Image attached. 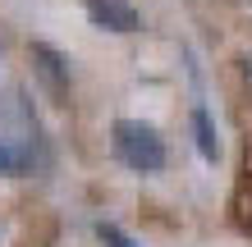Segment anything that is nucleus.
Listing matches in <instances>:
<instances>
[{
  "label": "nucleus",
  "instance_id": "2",
  "mask_svg": "<svg viewBox=\"0 0 252 247\" xmlns=\"http://www.w3.org/2000/svg\"><path fill=\"white\" fill-rule=\"evenodd\" d=\"M110 147H115V156H120V165L138 169V174H156V169H165V161H170L160 133L152 124H142V119H120L110 128Z\"/></svg>",
  "mask_w": 252,
  "mask_h": 247
},
{
  "label": "nucleus",
  "instance_id": "4",
  "mask_svg": "<svg viewBox=\"0 0 252 247\" xmlns=\"http://www.w3.org/2000/svg\"><path fill=\"white\" fill-rule=\"evenodd\" d=\"M83 5H87V19L96 27H110V32H138L142 27L138 9L124 5V0H83Z\"/></svg>",
  "mask_w": 252,
  "mask_h": 247
},
{
  "label": "nucleus",
  "instance_id": "5",
  "mask_svg": "<svg viewBox=\"0 0 252 247\" xmlns=\"http://www.w3.org/2000/svg\"><path fill=\"white\" fill-rule=\"evenodd\" d=\"M192 142H197V156L206 165H216L220 161V133H216V119H211V110L202 106H192Z\"/></svg>",
  "mask_w": 252,
  "mask_h": 247
},
{
  "label": "nucleus",
  "instance_id": "6",
  "mask_svg": "<svg viewBox=\"0 0 252 247\" xmlns=\"http://www.w3.org/2000/svg\"><path fill=\"white\" fill-rule=\"evenodd\" d=\"M32 165H28V156L14 147L9 137H0V174H9V179H19V174H28Z\"/></svg>",
  "mask_w": 252,
  "mask_h": 247
},
{
  "label": "nucleus",
  "instance_id": "7",
  "mask_svg": "<svg viewBox=\"0 0 252 247\" xmlns=\"http://www.w3.org/2000/svg\"><path fill=\"white\" fill-rule=\"evenodd\" d=\"M96 238L106 243V247H138L124 229H115V224H106V220H96Z\"/></svg>",
  "mask_w": 252,
  "mask_h": 247
},
{
  "label": "nucleus",
  "instance_id": "1",
  "mask_svg": "<svg viewBox=\"0 0 252 247\" xmlns=\"http://www.w3.org/2000/svg\"><path fill=\"white\" fill-rule=\"evenodd\" d=\"M0 128H5V137L28 156V165L32 169H46L51 165V142H46V128H41L32 101L19 82L0 87Z\"/></svg>",
  "mask_w": 252,
  "mask_h": 247
},
{
  "label": "nucleus",
  "instance_id": "3",
  "mask_svg": "<svg viewBox=\"0 0 252 247\" xmlns=\"http://www.w3.org/2000/svg\"><path fill=\"white\" fill-rule=\"evenodd\" d=\"M28 55H32V69H37L41 87H46V92L64 106V101H69V60H64L55 46H46V41H32Z\"/></svg>",
  "mask_w": 252,
  "mask_h": 247
}]
</instances>
